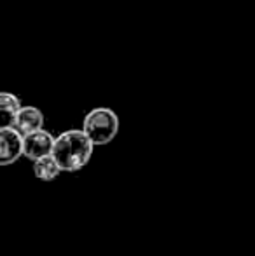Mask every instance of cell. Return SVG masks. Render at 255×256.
Returning a JSON list of instances; mask_svg holds the SVG:
<instances>
[{
	"label": "cell",
	"instance_id": "1",
	"mask_svg": "<svg viewBox=\"0 0 255 256\" xmlns=\"http://www.w3.org/2000/svg\"><path fill=\"white\" fill-rule=\"evenodd\" d=\"M95 143L91 142L84 129H68L62 134L56 136L55 148H53V157L56 158L62 171L74 172L88 166L91 160Z\"/></svg>",
	"mask_w": 255,
	"mask_h": 256
},
{
	"label": "cell",
	"instance_id": "2",
	"mask_svg": "<svg viewBox=\"0 0 255 256\" xmlns=\"http://www.w3.org/2000/svg\"><path fill=\"white\" fill-rule=\"evenodd\" d=\"M82 129L96 146L109 145L119 132V117L112 108L96 106L84 115Z\"/></svg>",
	"mask_w": 255,
	"mask_h": 256
},
{
	"label": "cell",
	"instance_id": "3",
	"mask_svg": "<svg viewBox=\"0 0 255 256\" xmlns=\"http://www.w3.org/2000/svg\"><path fill=\"white\" fill-rule=\"evenodd\" d=\"M25 155V136L13 126L0 129V164H14Z\"/></svg>",
	"mask_w": 255,
	"mask_h": 256
},
{
	"label": "cell",
	"instance_id": "4",
	"mask_svg": "<svg viewBox=\"0 0 255 256\" xmlns=\"http://www.w3.org/2000/svg\"><path fill=\"white\" fill-rule=\"evenodd\" d=\"M56 138L46 129H39L35 132L25 136V157L30 160H37L41 157L53 155Z\"/></svg>",
	"mask_w": 255,
	"mask_h": 256
},
{
	"label": "cell",
	"instance_id": "5",
	"mask_svg": "<svg viewBox=\"0 0 255 256\" xmlns=\"http://www.w3.org/2000/svg\"><path fill=\"white\" fill-rule=\"evenodd\" d=\"M44 122L46 117L41 108L28 104V106H21V110L18 112L13 128L18 129L23 136H27L30 132L39 131V129H44Z\"/></svg>",
	"mask_w": 255,
	"mask_h": 256
},
{
	"label": "cell",
	"instance_id": "6",
	"mask_svg": "<svg viewBox=\"0 0 255 256\" xmlns=\"http://www.w3.org/2000/svg\"><path fill=\"white\" fill-rule=\"evenodd\" d=\"M21 100L18 98L13 92H0V117H2V128L14 124V118H16L18 112L21 110Z\"/></svg>",
	"mask_w": 255,
	"mask_h": 256
},
{
	"label": "cell",
	"instance_id": "7",
	"mask_svg": "<svg viewBox=\"0 0 255 256\" xmlns=\"http://www.w3.org/2000/svg\"><path fill=\"white\" fill-rule=\"evenodd\" d=\"M60 172H62V168L58 166V162H56V158L53 155L34 160V174L35 178L42 180V182H53Z\"/></svg>",
	"mask_w": 255,
	"mask_h": 256
}]
</instances>
